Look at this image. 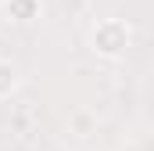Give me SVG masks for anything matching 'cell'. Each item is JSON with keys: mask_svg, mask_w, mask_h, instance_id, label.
I'll return each mask as SVG.
<instances>
[{"mask_svg": "<svg viewBox=\"0 0 154 151\" xmlns=\"http://www.w3.org/2000/svg\"><path fill=\"white\" fill-rule=\"evenodd\" d=\"M133 43V29L122 18H100L90 33V50L97 58H122Z\"/></svg>", "mask_w": 154, "mask_h": 151, "instance_id": "obj_1", "label": "cell"}, {"mask_svg": "<svg viewBox=\"0 0 154 151\" xmlns=\"http://www.w3.org/2000/svg\"><path fill=\"white\" fill-rule=\"evenodd\" d=\"M4 14H7V22L29 25L43 14V0H4Z\"/></svg>", "mask_w": 154, "mask_h": 151, "instance_id": "obj_2", "label": "cell"}, {"mask_svg": "<svg viewBox=\"0 0 154 151\" xmlns=\"http://www.w3.org/2000/svg\"><path fill=\"white\" fill-rule=\"evenodd\" d=\"M14 86H18V72H14V65L0 58V101H4V97H11V94H14Z\"/></svg>", "mask_w": 154, "mask_h": 151, "instance_id": "obj_3", "label": "cell"}]
</instances>
